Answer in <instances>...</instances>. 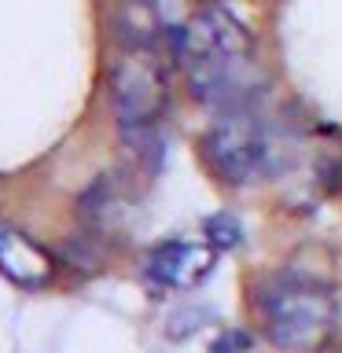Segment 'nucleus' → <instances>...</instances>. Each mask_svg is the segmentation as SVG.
I'll return each instance as SVG.
<instances>
[{"instance_id": "1", "label": "nucleus", "mask_w": 342, "mask_h": 353, "mask_svg": "<svg viewBox=\"0 0 342 353\" xmlns=\"http://www.w3.org/2000/svg\"><path fill=\"white\" fill-rule=\"evenodd\" d=\"M188 88L210 110L254 103V41L247 26L221 8H206L181 30Z\"/></svg>"}, {"instance_id": "2", "label": "nucleus", "mask_w": 342, "mask_h": 353, "mask_svg": "<svg viewBox=\"0 0 342 353\" xmlns=\"http://www.w3.org/2000/svg\"><path fill=\"white\" fill-rule=\"evenodd\" d=\"M250 305L265 339L283 353H320L339 335L342 302L320 276L280 269L250 287Z\"/></svg>"}, {"instance_id": "3", "label": "nucleus", "mask_w": 342, "mask_h": 353, "mask_svg": "<svg viewBox=\"0 0 342 353\" xmlns=\"http://www.w3.org/2000/svg\"><path fill=\"white\" fill-rule=\"evenodd\" d=\"M170 103V81L159 48L121 44L110 63V110L118 132L137 159H159V125Z\"/></svg>"}, {"instance_id": "4", "label": "nucleus", "mask_w": 342, "mask_h": 353, "mask_svg": "<svg viewBox=\"0 0 342 353\" xmlns=\"http://www.w3.org/2000/svg\"><path fill=\"white\" fill-rule=\"evenodd\" d=\"M203 162L217 181L232 188L258 184L280 165V148H276L269 121H265L254 103L221 110L214 125L203 137Z\"/></svg>"}, {"instance_id": "5", "label": "nucleus", "mask_w": 342, "mask_h": 353, "mask_svg": "<svg viewBox=\"0 0 342 353\" xmlns=\"http://www.w3.org/2000/svg\"><path fill=\"white\" fill-rule=\"evenodd\" d=\"M210 272H214V247H206V243H162L148 258V276L170 291H188V287L203 283Z\"/></svg>"}, {"instance_id": "6", "label": "nucleus", "mask_w": 342, "mask_h": 353, "mask_svg": "<svg viewBox=\"0 0 342 353\" xmlns=\"http://www.w3.org/2000/svg\"><path fill=\"white\" fill-rule=\"evenodd\" d=\"M0 272L11 283L26 287V291H41L52 280V258L41 243H33L26 232L0 225Z\"/></svg>"}, {"instance_id": "7", "label": "nucleus", "mask_w": 342, "mask_h": 353, "mask_svg": "<svg viewBox=\"0 0 342 353\" xmlns=\"http://www.w3.org/2000/svg\"><path fill=\"white\" fill-rule=\"evenodd\" d=\"M114 37L129 48H159L162 19L151 0H121L114 8Z\"/></svg>"}, {"instance_id": "8", "label": "nucleus", "mask_w": 342, "mask_h": 353, "mask_svg": "<svg viewBox=\"0 0 342 353\" xmlns=\"http://www.w3.org/2000/svg\"><path fill=\"white\" fill-rule=\"evenodd\" d=\"M206 236H210V247L214 250H232L239 243V236H243V228H239V221L232 217V214H217V217H210L206 221Z\"/></svg>"}, {"instance_id": "9", "label": "nucleus", "mask_w": 342, "mask_h": 353, "mask_svg": "<svg viewBox=\"0 0 342 353\" xmlns=\"http://www.w3.org/2000/svg\"><path fill=\"white\" fill-rule=\"evenodd\" d=\"M247 346H250V339L243 331H228L225 339L214 342V353H232V350H247Z\"/></svg>"}, {"instance_id": "10", "label": "nucleus", "mask_w": 342, "mask_h": 353, "mask_svg": "<svg viewBox=\"0 0 342 353\" xmlns=\"http://www.w3.org/2000/svg\"><path fill=\"white\" fill-rule=\"evenodd\" d=\"M206 4H221V0H206Z\"/></svg>"}]
</instances>
